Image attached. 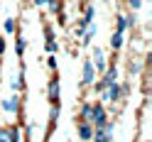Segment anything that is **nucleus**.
I'll list each match as a JSON object with an SVG mask.
<instances>
[{
    "instance_id": "14",
    "label": "nucleus",
    "mask_w": 152,
    "mask_h": 142,
    "mask_svg": "<svg viewBox=\"0 0 152 142\" xmlns=\"http://www.w3.org/2000/svg\"><path fill=\"white\" fill-rule=\"evenodd\" d=\"M25 47H27V39L25 37H17V56H25Z\"/></svg>"
},
{
    "instance_id": "19",
    "label": "nucleus",
    "mask_w": 152,
    "mask_h": 142,
    "mask_svg": "<svg viewBox=\"0 0 152 142\" xmlns=\"http://www.w3.org/2000/svg\"><path fill=\"white\" fill-rule=\"evenodd\" d=\"M128 5H130V10L135 12V10H140V5H142V0H128Z\"/></svg>"
},
{
    "instance_id": "4",
    "label": "nucleus",
    "mask_w": 152,
    "mask_h": 142,
    "mask_svg": "<svg viewBox=\"0 0 152 142\" xmlns=\"http://www.w3.org/2000/svg\"><path fill=\"white\" fill-rule=\"evenodd\" d=\"M93 17H96V10H93V5H86L83 7V17L79 20V27H88L93 22Z\"/></svg>"
},
{
    "instance_id": "20",
    "label": "nucleus",
    "mask_w": 152,
    "mask_h": 142,
    "mask_svg": "<svg viewBox=\"0 0 152 142\" xmlns=\"http://www.w3.org/2000/svg\"><path fill=\"white\" fill-rule=\"evenodd\" d=\"M44 39H54V32H52V25H44Z\"/></svg>"
},
{
    "instance_id": "7",
    "label": "nucleus",
    "mask_w": 152,
    "mask_h": 142,
    "mask_svg": "<svg viewBox=\"0 0 152 142\" xmlns=\"http://www.w3.org/2000/svg\"><path fill=\"white\" fill-rule=\"evenodd\" d=\"M47 93H49V100H52V103L59 100V79H56V76L49 81V88H47Z\"/></svg>"
},
{
    "instance_id": "2",
    "label": "nucleus",
    "mask_w": 152,
    "mask_h": 142,
    "mask_svg": "<svg viewBox=\"0 0 152 142\" xmlns=\"http://www.w3.org/2000/svg\"><path fill=\"white\" fill-rule=\"evenodd\" d=\"M101 96H103V100H120V98H123V86H118V83L113 81L110 86L103 88Z\"/></svg>"
},
{
    "instance_id": "21",
    "label": "nucleus",
    "mask_w": 152,
    "mask_h": 142,
    "mask_svg": "<svg viewBox=\"0 0 152 142\" xmlns=\"http://www.w3.org/2000/svg\"><path fill=\"white\" fill-rule=\"evenodd\" d=\"M132 25H135V17H132V15H125V27H132Z\"/></svg>"
},
{
    "instance_id": "11",
    "label": "nucleus",
    "mask_w": 152,
    "mask_h": 142,
    "mask_svg": "<svg viewBox=\"0 0 152 142\" xmlns=\"http://www.w3.org/2000/svg\"><path fill=\"white\" fill-rule=\"evenodd\" d=\"M93 37H96V27H91V25H88V27H86V32H83V39H81V42H83V44H91Z\"/></svg>"
},
{
    "instance_id": "17",
    "label": "nucleus",
    "mask_w": 152,
    "mask_h": 142,
    "mask_svg": "<svg viewBox=\"0 0 152 142\" xmlns=\"http://www.w3.org/2000/svg\"><path fill=\"white\" fill-rule=\"evenodd\" d=\"M0 142H10V127H0Z\"/></svg>"
},
{
    "instance_id": "12",
    "label": "nucleus",
    "mask_w": 152,
    "mask_h": 142,
    "mask_svg": "<svg viewBox=\"0 0 152 142\" xmlns=\"http://www.w3.org/2000/svg\"><path fill=\"white\" fill-rule=\"evenodd\" d=\"M25 88V74L20 71V74H17V79L12 81V91H22Z\"/></svg>"
},
{
    "instance_id": "10",
    "label": "nucleus",
    "mask_w": 152,
    "mask_h": 142,
    "mask_svg": "<svg viewBox=\"0 0 152 142\" xmlns=\"http://www.w3.org/2000/svg\"><path fill=\"white\" fill-rule=\"evenodd\" d=\"M110 47H113V49H120V47H123V32H115V34H113L110 37Z\"/></svg>"
},
{
    "instance_id": "18",
    "label": "nucleus",
    "mask_w": 152,
    "mask_h": 142,
    "mask_svg": "<svg viewBox=\"0 0 152 142\" xmlns=\"http://www.w3.org/2000/svg\"><path fill=\"white\" fill-rule=\"evenodd\" d=\"M10 142H20V130H17L15 125L10 127Z\"/></svg>"
},
{
    "instance_id": "1",
    "label": "nucleus",
    "mask_w": 152,
    "mask_h": 142,
    "mask_svg": "<svg viewBox=\"0 0 152 142\" xmlns=\"http://www.w3.org/2000/svg\"><path fill=\"white\" fill-rule=\"evenodd\" d=\"M106 122H108V113H106V108H103L101 103L91 106V125H93V130L106 127Z\"/></svg>"
},
{
    "instance_id": "15",
    "label": "nucleus",
    "mask_w": 152,
    "mask_h": 142,
    "mask_svg": "<svg viewBox=\"0 0 152 142\" xmlns=\"http://www.w3.org/2000/svg\"><path fill=\"white\" fill-rule=\"evenodd\" d=\"M44 52H47V54H54V52H56V42H54V39H47V42H44Z\"/></svg>"
},
{
    "instance_id": "3",
    "label": "nucleus",
    "mask_w": 152,
    "mask_h": 142,
    "mask_svg": "<svg viewBox=\"0 0 152 142\" xmlns=\"http://www.w3.org/2000/svg\"><path fill=\"white\" fill-rule=\"evenodd\" d=\"M93 79H96V69H93V59H86L83 61V76H81V83L83 86H91Z\"/></svg>"
},
{
    "instance_id": "9",
    "label": "nucleus",
    "mask_w": 152,
    "mask_h": 142,
    "mask_svg": "<svg viewBox=\"0 0 152 142\" xmlns=\"http://www.w3.org/2000/svg\"><path fill=\"white\" fill-rule=\"evenodd\" d=\"M3 30H5V34H12L17 30V20H15V17H7L5 25H3Z\"/></svg>"
},
{
    "instance_id": "5",
    "label": "nucleus",
    "mask_w": 152,
    "mask_h": 142,
    "mask_svg": "<svg viewBox=\"0 0 152 142\" xmlns=\"http://www.w3.org/2000/svg\"><path fill=\"white\" fill-rule=\"evenodd\" d=\"M0 108H3L5 113H17V108H20V100H17V96H10V98H5L3 103H0Z\"/></svg>"
},
{
    "instance_id": "23",
    "label": "nucleus",
    "mask_w": 152,
    "mask_h": 142,
    "mask_svg": "<svg viewBox=\"0 0 152 142\" xmlns=\"http://www.w3.org/2000/svg\"><path fill=\"white\" fill-rule=\"evenodd\" d=\"M47 64H49L52 69H56V56H49V59H47Z\"/></svg>"
},
{
    "instance_id": "16",
    "label": "nucleus",
    "mask_w": 152,
    "mask_h": 142,
    "mask_svg": "<svg viewBox=\"0 0 152 142\" xmlns=\"http://www.w3.org/2000/svg\"><path fill=\"white\" fill-rule=\"evenodd\" d=\"M115 22H118V30H115V32H125V30H128V27H125V15H118Z\"/></svg>"
},
{
    "instance_id": "24",
    "label": "nucleus",
    "mask_w": 152,
    "mask_h": 142,
    "mask_svg": "<svg viewBox=\"0 0 152 142\" xmlns=\"http://www.w3.org/2000/svg\"><path fill=\"white\" fill-rule=\"evenodd\" d=\"M47 3V0H34V5H44Z\"/></svg>"
},
{
    "instance_id": "22",
    "label": "nucleus",
    "mask_w": 152,
    "mask_h": 142,
    "mask_svg": "<svg viewBox=\"0 0 152 142\" xmlns=\"http://www.w3.org/2000/svg\"><path fill=\"white\" fill-rule=\"evenodd\" d=\"M3 54H5V37L0 34V56H3Z\"/></svg>"
},
{
    "instance_id": "6",
    "label": "nucleus",
    "mask_w": 152,
    "mask_h": 142,
    "mask_svg": "<svg viewBox=\"0 0 152 142\" xmlns=\"http://www.w3.org/2000/svg\"><path fill=\"white\" fill-rule=\"evenodd\" d=\"M79 137H81V140H91V137H93V125H91V122L79 120Z\"/></svg>"
},
{
    "instance_id": "13",
    "label": "nucleus",
    "mask_w": 152,
    "mask_h": 142,
    "mask_svg": "<svg viewBox=\"0 0 152 142\" xmlns=\"http://www.w3.org/2000/svg\"><path fill=\"white\" fill-rule=\"evenodd\" d=\"M81 120L83 122H91V103H83V106H81Z\"/></svg>"
},
{
    "instance_id": "8",
    "label": "nucleus",
    "mask_w": 152,
    "mask_h": 142,
    "mask_svg": "<svg viewBox=\"0 0 152 142\" xmlns=\"http://www.w3.org/2000/svg\"><path fill=\"white\" fill-rule=\"evenodd\" d=\"M93 54H96V64H93V69H96V71H106V59H103L101 49H93Z\"/></svg>"
}]
</instances>
